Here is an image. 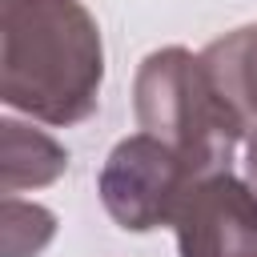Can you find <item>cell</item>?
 Here are the masks:
<instances>
[{
  "label": "cell",
  "mask_w": 257,
  "mask_h": 257,
  "mask_svg": "<svg viewBox=\"0 0 257 257\" xmlns=\"http://www.w3.org/2000/svg\"><path fill=\"white\" fill-rule=\"evenodd\" d=\"M133 108L145 133L185 153L201 173L229 169L237 145H245L249 133L217 92L201 52H189L181 44L157 48L141 60Z\"/></svg>",
  "instance_id": "obj_2"
},
{
  "label": "cell",
  "mask_w": 257,
  "mask_h": 257,
  "mask_svg": "<svg viewBox=\"0 0 257 257\" xmlns=\"http://www.w3.org/2000/svg\"><path fill=\"white\" fill-rule=\"evenodd\" d=\"M209 177L201 173L185 153L165 145L153 133H133L112 145V153L100 165L96 193L104 213L128 229V233H149L161 225H173L177 209L185 205L189 189Z\"/></svg>",
  "instance_id": "obj_3"
},
{
  "label": "cell",
  "mask_w": 257,
  "mask_h": 257,
  "mask_svg": "<svg viewBox=\"0 0 257 257\" xmlns=\"http://www.w3.org/2000/svg\"><path fill=\"white\" fill-rule=\"evenodd\" d=\"M104 40L80 0H0V96L44 124H80L96 112Z\"/></svg>",
  "instance_id": "obj_1"
},
{
  "label": "cell",
  "mask_w": 257,
  "mask_h": 257,
  "mask_svg": "<svg viewBox=\"0 0 257 257\" xmlns=\"http://www.w3.org/2000/svg\"><path fill=\"white\" fill-rule=\"evenodd\" d=\"M0 225H4V257H36L56 233V217L44 205L20 197H4Z\"/></svg>",
  "instance_id": "obj_7"
},
{
  "label": "cell",
  "mask_w": 257,
  "mask_h": 257,
  "mask_svg": "<svg viewBox=\"0 0 257 257\" xmlns=\"http://www.w3.org/2000/svg\"><path fill=\"white\" fill-rule=\"evenodd\" d=\"M0 141H4V197L44 189L68 169V149L16 116L0 120Z\"/></svg>",
  "instance_id": "obj_6"
},
{
  "label": "cell",
  "mask_w": 257,
  "mask_h": 257,
  "mask_svg": "<svg viewBox=\"0 0 257 257\" xmlns=\"http://www.w3.org/2000/svg\"><path fill=\"white\" fill-rule=\"evenodd\" d=\"M201 60L225 96V104L241 116L245 128L257 124V24L233 28L201 48Z\"/></svg>",
  "instance_id": "obj_5"
},
{
  "label": "cell",
  "mask_w": 257,
  "mask_h": 257,
  "mask_svg": "<svg viewBox=\"0 0 257 257\" xmlns=\"http://www.w3.org/2000/svg\"><path fill=\"white\" fill-rule=\"evenodd\" d=\"M173 229L181 257H257V189L217 169L189 189Z\"/></svg>",
  "instance_id": "obj_4"
},
{
  "label": "cell",
  "mask_w": 257,
  "mask_h": 257,
  "mask_svg": "<svg viewBox=\"0 0 257 257\" xmlns=\"http://www.w3.org/2000/svg\"><path fill=\"white\" fill-rule=\"evenodd\" d=\"M245 181L257 189V124L245 133Z\"/></svg>",
  "instance_id": "obj_8"
}]
</instances>
